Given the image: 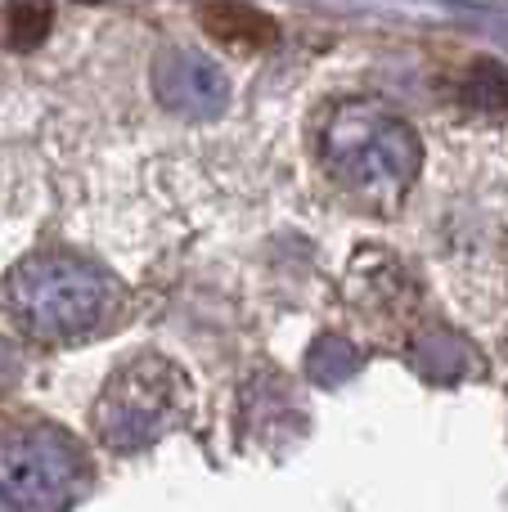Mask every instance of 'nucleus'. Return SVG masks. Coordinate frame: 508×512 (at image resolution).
Returning <instances> with one entry per match:
<instances>
[{
	"label": "nucleus",
	"instance_id": "obj_1",
	"mask_svg": "<svg viewBox=\"0 0 508 512\" xmlns=\"http://www.w3.org/2000/svg\"><path fill=\"white\" fill-rule=\"evenodd\" d=\"M72 481V454L50 436H23L0 450V499L14 512H50Z\"/></svg>",
	"mask_w": 508,
	"mask_h": 512
},
{
	"label": "nucleus",
	"instance_id": "obj_2",
	"mask_svg": "<svg viewBox=\"0 0 508 512\" xmlns=\"http://www.w3.org/2000/svg\"><path fill=\"white\" fill-rule=\"evenodd\" d=\"M203 32L212 41H221L225 50H270L279 41V27L270 14H261L257 5H243V0H207L203 5Z\"/></svg>",
	"mask_w": 508,
	"mask_h": 512
},
{
	"label": "nucleus",
	"instance_id": "obj_3",
	"mask_svg": "<svg viewBox=\"0 0 508 512\" xmlns=\"http://www.w3.org/2000/svg\"><path fill=\"white\" fill-rule=\"evenodd\" d=\"M27 310H41V315H50V333H59V328H77L81 319H90V310H95V297H90V283L81 270L72 274H54L50 288H41L32 301H27Z\"/></svg>",
	"mask_w": 508,
	"mask_h": 512
},
{
	"label": "nucleus",
	"instance_id": "obj_4",
	"mask_svg": "<svg viewBox=\"0 0 508 512\" xmlns=\"http://www.w3.org/2000/svg\"><path fill=\"white\" fill-rule=\"evenodd\" d=\"M50 23H54L50 0H18L9 9V45L14 50H36L50 36Z\"/></svg>",
	"mask_w": 508,
	"mask_h": 512
}]
</instances>
